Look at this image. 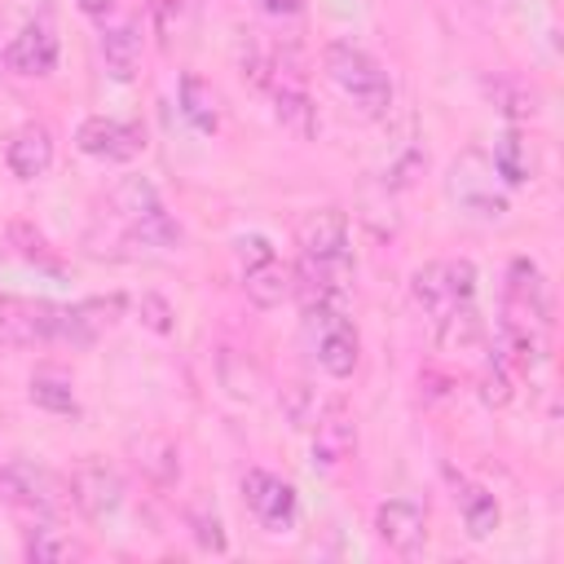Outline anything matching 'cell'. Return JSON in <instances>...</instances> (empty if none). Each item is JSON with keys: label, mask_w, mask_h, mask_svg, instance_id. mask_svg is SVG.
Listing matches in <instances>:
<instances>
[{"label": "cell", "mask_w": 564, "mask_h": 564, "mask_svg": "<svg viewBox=\"0 0 564 564\" xmlns=\"http://www.w3.org/2000/svg\"><path fill=\"white\" fill-rule=\"evenodd\" d=\"M322 66L330 75V84L366 115V119H383L392 110V79L388 70L352 40H330L322 48Z\"/></svg>", "instance_id": "6da1fadb"}, {"label": "cell", "mask_w": 564, "mask_h": 564, "mask_svg": "<svg viewBox=\"0 0 564 564\" xmlns=\"http://www.w3.org/2000/svg\"><path fill=\"white\" fill-rule=\"evenodd\" d=\"M445 194L458 212L476 216V220H502L511 212V198H507V185L498 181L494 163L485 150H463L449 172H445Z\"/></svg>", "instance_id": "7a4b0ae2"}, {"label": "cell", "mask_w": 564, "mask_h": 564, "mask_svg": "<svg viewBox=\"0 0 564 564\" xmlns=\"http://www.w3.org/2000/svg\"><path fill=\"white\" fill-rule=\"evenodd\" d=\"M304 335L313 344L317 366L330 379H348L361 357L357 326L344 317V304H304Z\"/></svg>", "instance_id": "3957f363"}, {"label": "cell", "mask_w": 564, "mask_h": 564, "mask_svg": "<svg viewBox=\"0 0 564 564\" xmlns=\"http://www.w3.org/2000/svg\"><path fill=\"white\" fill-rule=\"evenodd\" d=\"M410 291H414V304L436 322L476 295V264L471 260H432V264L414 269Z\"/></svg>", "instance_id": "277c9868"}, {"label": "cell", "mask_w": 564, "mask_h": 564, "mask_svg": "<svg viewBox=\"0 0 564 564\" xmlns=\"http://www.w3.org/2000/svg\"><path fill=\"white\" fill-rule=\"evenodd\" d=\"M0 502L26 511H62L70 502V485L40 463H0Z\"/></svg>", "instance_id": "5b68a950"}, {"label": "cell", "mask_w": 564, "mask_h": 564, "mask_svg": "<svg viewBox=\"0 0 564 564\" xmlns=\"http://www.w3.org/2000/svg\"><path fill=\"white\" fill-rule=\"evenodd\" d=\"M75 145L97 159V163H132L145 150V132L132 119H110V115H93L75 128Z\"/></svg>", "instance_id": "8992f818"}, {"label": "cell", "mask_w": 564, "mask_h": 564, "mask_svg": "<svg viewBox=\"0 0 564 564\" xmlns=\"http://www.w3.org/2000/svg\"><path fill=\"white\" fill-rule=\"evenodd\" d=\"M242 502H247V511L256 516V524L269 529V533L291 529L295 516H300V498H295V489H291L282 476L260 471V467H251V471L242 476Z\"/></svg>", "instance_id": "52a82bcc"}, {"label": "cell", "mask_w": 564, "mask_h": 564, "mask_svg": "<svg viewBox=\"0 0 564 564\" xmlns=\"http://www.w3.org/2000/svg\"><path fill=\"white\" fill-rule=\"evenodd\" d=\"M66 485H70V502H75L88 520H110V516L123 507V476H119L115 467L97 463V458L79 463Z\"/></svg>", "instance_id": "ba28073f"}, {"label": "cell", "mask_w": 564, "mask_h": 564, "mask_svg": "<svg viewBox=\"0 0 564 564\" xmlns=\"http://www.w3.org/2000/svg\"><path fill=\"white\" fill-rule=\"evenodd\" d=\"M123 313V295L106 300H79V304H53V339L62 344H93L101 330H110Z\"/></svg>", "instance_id": "9c48e42d"}, {"label": "cell", "mask_w": 564, "mask_h": 564, "mask_svg": "<svg viewBox=\"0 0 564 564\" xmlns=\"http://www.w3.org/2000/svg\"><path fill=\"white\" fill-rule=\"evenodd\" d=\"M0 344H9V348L53 344V304L0 295Z\"/></svg>", "instance_id": "30bf717a"}, {"label": "cell", "mask_w": 564, "mask_h": 564, "mask_svg": "<svg viewBox=\"0 0 564 564\" xmlns=\"http://www.w3.org/2000/svg\"><path fill=\"white\" fill-rule=\"evenodd\" d=\"M375 533H379V542H383L388 551H397V555H419L423 542H427V516H423V507L410 502V498H388V502H379V511H375Z\"/></svg>", "instance_id": "8fae6325"}, {"label": "cell", "mask_w": 564, "mask_h": 564, "mask_svg": "<svg viewBox=\"0 0 564 564\" xmlns=\"http://www.w3.org/2000/svg\"><path fill=\"white\" fill-rule=\"evenodd\" d=\"M4 66H9L13 75H22V79H44V75H53V66H57V35H53V26L40 22V18L26 22V26L9 40Z\"/></svg>", "instance_id": "7c38bea8"}, {"label": "cell", "mask_w": 564, "mask_h": 564, "mask_svg": "<svg viewBox=\"0 0 564 564\" xmlns=\"http://www.w3.org/2000/svg\"><path fill=\"white\" fill-rule=\"evenodd\" d=\"M4 163H9V172L18 181H40L53 167V132H48V123H35V119L22 123L4 145Z\"/></svg>", "instance_id": "4fadbf2b"}, {"label": "cell", "mask_w": 564, "mask_h": 564, "mask_svg": "<svg viewBox=\"0 0 564 564\" xmlns=\"http://www.w3.org/2000/svg\"><path fill=\"white\" fill-rule=\"evenodd\" d=\"M352 445H357V427H352L344 405H330L326 414H317V423H313V458L322 467H339L344 458H352Z\"/></svg>", "instance_id": "5bb4252c"}, {"label": "cell", "mask_w": 564, "mask_h": 564, "mask_svg": "<svg viewBox=\"0 0 564 564\" xmlns=\"http://www.w3.org/2000/svg\"><path fill=\"white\" fill-rule=\"evenodd\" d=\"M101 66L115 84L137 79V70H141V31H137V22H115V26L101 31Z\"/></svg>", "instance_id": "9a60e30c"}, {"label": "cell", "mask_w": 564, "mask_h": 564, "mask_svg": "<svg viewBox=\"0 0 564 564\" xmlns=\"http://www.w3.org/2000/svg\"><path fill=\"white\" fill-rule=\"evenodd\" d=\"M242 286H247L251 304H260V308H278V304L295 291V269L282 264L278 256H269V260L242 269Z\"/></svg>", "instance_id": "2e32d148"}, {"label": "cell", "mask_w": 564, "mask_h": 564, "mask_svg": "<svg viewBox=\"0 0 564 564\" xmlns=\"http://www.w3.org/2000/svg\"><path fill=\"white\" fill-rule=\"evenodd\" d=\"M181 115L203 137H212L220 128V97L203 75H181Z\"/></svg>", "instance_id": "e0dca14e"}, {"label": "cell", "mask_w": 564, "mask_h": 564, "mask_svg": "<svg viewBox=\"0 0 564 564\" xmlns=\"http://www.w3.org/2000/svg\"><path fill=\"white\" fill-rule=\"evenodd\" d=\"M489 163H494V172H498V181H502L507 189H516V185H524V181L533 176L529 141H524L516 128H507V132L494 141V154H489Z\"/></svg>", "instance_id": "ac0fdd59"}, {"label": "cell", "mask_w": 564, "mask_h": 564, "mask_svg": "<svg viewBox=\"0 0 564 564\" xmlns=\"http://www.w3.org/2000/svg\"><path fill=\"white\" fill-rule=\"evenodd\" d=\"M26 397H31V405H40V410H48V414H75V410H79L75 388H70V375H62V370H53V366H44V370L31 375Z\"/></svg>", "instance_id": "d6986e66"}, {"label": "cell", "mask_w": 564, "mask_h": 564, "mask_svg": "<svg viewBox=\"0 0 564 564\" xmlns=\"http://www.w3.org/2000/svg\"><path fill=\"white\" fill-rule=\"evenodd\" d=\"M273 115H278V123H282L295 141H308V137L317 132V110L308 106L304 88H295V84H278V93H273Z\"/></svg>", "instance_id": "ffe728a7"}, {"label": "cell", "mask_w": 564, "mask_h": 564, "mask_svg": "<svg viewBox=\"0 0 564 564\" xmlns=\"http://www.w3.org/2000/svg\"><path fill=\"white\" fill-rule=\"evenodd\" d=\"M436 339H441V348H449V352L480 348L485 326H480V313L471 308V300H467V304H458V308H449L445 317H436Z\"/></svg>", "instance_id": "44dd1931"}, {"label": "cell", "mask_w": 564, "mask_h": 564, "mask_svg": "<svg viewBox=\"0 0 564 564\" xmlns=\"http://www.w3.org/2000/svg\"><path fill=\"white\" fill-rule=\"evenodd\" d=\"M110 207H115V216H119L123 225H137L141 216H150V212L163 207V203H159V189H154L145 176H123V181H115V189H110Z\"/></svg>", "instance_id": "7402d4cb"}, {"label": "cell", "mask_w": 564, "mask_h": 564, "mask_svg": "<svg viewBox=\"0 0 564 564\" xmlns=\"http://www.w3.org/2000/svg\"><path fill=\"white\" fill-rule=\"evenodd\" d=\"M458 511H463V524H467V533L480 542V538H489L494 529H498V520H502V511H498V502H494V494L489 489H480V485H458Z\"/></svg>", "instance_id": "603a6c76"}, {"label": "cell", "mask_w": 564, "mask_h": 564, "mask_svg": "<svg viewBox=\"0 0 564 564\" xmlns=\"http://www.w3.org/2000/svg\"><path fill=\"white\" fill-rule=\"evenodd\" d=\"M26 560H35V564H66V560H84L88 551H84V542H75L70 533H62V529H31L26 533Z\"/></svg>", "instance_id": "cb8c5ba5"}, {"label": "cell", "mask_w": 564, "mask_h": 564, "mask_svg": "<svg viewBox=\"0 0 564 564\" xmlns=\"http://www.w3.org/2000/svg\"><path fill=\"white\" fill-rule=\"evenodd\" d=\"M128 238H132V242H141V247L172 251V247H181V225H176L163 207H154V212H150V216H141L137 225H128Z\"/></svg>", "instance_id": "d4e9b609"}, {"label": "cell", "mask_w": 564, "mask_h": 564, "mask_svg": "<svg viewBox=\"0 0 564 564\" xmlns=\"http://www.w3.org/2000/svg\"><path fill=\"white\" fill-rule=\"evenodd\" d=\"M137 317H141V326L154 330V335H172V330H176V308H172L159 291H145V295L137 300Z\"/></svg>", "instance_id": "484cf974"}, {"label": "cell", "mask_w": 564, "mask_h": 564, "mask_svg": "<svg viewBox=\"0 0 564 564\" xmlns=\"http://www.w3.org/2000/svg\"><path fill=\"white\" fill-rule=\"evenodd\" d=\"M480 401L489 410H502L511 401V375H507V361L502 357H489V366L480 370Z\"/></svg>", "instance_id": "4316f807"}, {"label": "cell", "mask_w": 564, "mask_h": 564, "mask_svg": "<svg viewBox=\"0 0 564 564\" xmlns=\"http://www.w3.org/2000/svg\"><path fill=\"white\" fill-rule=\"evenodd\" d=\"M234 256H238L242 269H251V264H260V260H269L278 251H273V242L264 234H242V238H234Z\"/></svg>", "instance_id": "83f0119b"}, {"label": "cell", "mask_w": 564, "mask_h": 564, "mask_svg": "<svg viewBox=\"0 0 564 564\" xmlns=\"http://www.w3.org/2000/svg\"><path fill=\"white\" fill-rule=\"evenodd\" d=\"M189 524H194V538H198V546L203 551H225V529H220V520L216 516H207V511H194L189 516Z\"/></svg>", "instance_id": "f1b7e54d"}, {"label": "cell", "mask_w": 564, "mask_h": 564, "mask_svg": "<svg viewBox=\"0 0 564 564\" xmlns=\"http://www.w3.org/2000/svg\"><path fill=\"white\" fill-rule=\"evenodd\" d=\"M75 4H79L88 18H101V13H110V9H115V0H75Z\"/></svg>", "instance_id": "f546056e"}, {"label": "cell", "mask_w": 564, "mask_h": 564, "mask_svg": "<svg viewBox=\"0 0 564 564\" xmlns=\"http://www.w3.org/2000/svg\"><path fill=\"white\" fill-rule=\"evenodd\" d=\"M260 9H269V13H295V0H260Z\"/></svg>", "instance_id": "4dcf8cb0"}]
</instances>
